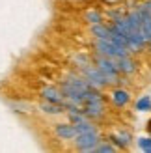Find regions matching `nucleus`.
Masks as SVG:
<instances>
[{
  "label": "nucleus",
  "mask_w": 151,
  "mask_h": 153,
  "mask_svg": "<svg viewBox=\"0 0 151 153\" xmlns=\"http://www.w3.org/2000/svg\"><path fill=\"white\" fill-rule=\"evenodd\" d=\"M95 65L101 69V73L104 75L108 84H116L119 80V69H118V62L116 58H108V56H101L97 54L95 58Z\"/></svg>",
  "instance_id": "f257e3e1"
},
{
  "label": "nucleus",
  "mask_w": 151,
  "mask_h": 153,
  "mask_svg": "<svg viewBox=\"0 0 151 153\" xmlns=\"http://www.w3.org/2000/svg\"><path fill=\"white\" fill-rule=\"evenodd\" d=\"M93 49H95L97 54H101V56H108V58H119V56H127V54H131V51H129V49L119 47V45L112 43L110 39H95Z\"/></svg>",
  "instance_id": "f03ea898"
},
{
  "label": "nucleus",
  "mask_w": 151,
  "mask_h": 153,
  "mask_svg": "<svg viewBox=\"0 0 151 153\" xmlns=\"http://www.w3.org/2000/svg\"><path fill=\"white\" fill-rule=\"evenodd\" d=\"M101 142V136H99V131H88V133H80L75 136V146H77L78 151H84V153H90V151H95V146Z\"/></svg>",
  "instance_id": "7ed1b4c3"
},
{
  "label": "nucleus",
  "mask_w": 151,
  "mask_h": 153,
  "mask_svg": "<svg viewBox=\"0 0 151 153\" xmlns=\"http://www.w3.org/2000/svg\"><path fill=\"white\" fill-rule=\"evenodd\" d=\"M82 75H84V79L88 80V84L92 88H95V90H103L104 86H107V79H104V75L101 73V69L97 65H86V67H82Z\"/></svg>",
  "instance_id": "20e7f679"
},
{
  "label": "nucleus",
  "mask_w": 151,
  "mask_h": 153,
  "mask_svg": "<svg viewBox=\"0 0 151 153\" xmlns=\"http://www.w3.org/2000/svg\"><path fill=\"white\" fill-rule=\"evenodd\" d=\"M84 114L90 120H99L104 114V101L103 99H92V101H84Z\"/></svg>",
  "instance_id": "39448f33"
},
{
  "label": "nucleus",
  "mask_w": 151,
  "mask_h": 153,
  "mask_svg": "<svg viewBox=\"0 0 151 153\" xmlns=\"http://www.w3.org/2000/svg\"><path fill=\"white\" fill-rule=\"evenodd\" d=\"M54 133H56L58 138H62V140H75L77 129H75V123H56Z\"/></svg>",
  "instance_id": "423d86ee"
},
{
  "label": "nucleus",
  "mask_w": 151,
  "mask_h": 153,
  "mask_svg": "<svg viewBox=\"0 0 151 153\" xmlns=\"http://www.w3.org/2000/svg\"><path fill=\"white\" fill-rule=\"evenodd\" d=\"M116 62H118V69L119 73H125V75H131L136 71V62L131 58V54H127V56H119L116 58Z\"/></svg>",
  "instance_id": "0eeeda50"
},
{
  "label": "nucleus",
  "mask_w": 151,
  "mask_h": 153,
  "mask_svg": "<svg viewBox=\"0 0 151 153\" xmlns=\"http://www.w3.org/2000/svg\"><path fill=\"white\" fill-rule=\"evenodd\" d=\"M39 108L45 114H49V116H60V114L65 112L62 103H52V101H47V99H43V101L39 103Z\"/></svg>",
  "instance_id": "6e6552de"
},
{
  "label": "nucleus",
  "mask_w": 151,
  "mask_h": 153,
  "mask_svg": "<svg viewBox=\"0 0 151 153\" xmlns=\"http://www.w3.org/2000/svg\"><path fill=\"white\" fill-rule=\"evenodd\" d=\"M41 97L47 99V101H52V103H62V101H64L62 90L56 88V86H45V88L41 90Z\"/></svg>",
  "instance_id": "1a4fd4ad"
},
{
  "label": "nucleus",
  "mask_w": 151,
  "mask_h": 153,
  "mask_svg": "<svg viewBox=\"0 0 151 153\" xmlns=\"http://www.w3.org/2000/svg\"><path fill=\"white\" fill-rule=\"evenodd\" d=\"M110 97H112V103H114L116 106H125L131 101V95H129L127 90H114L110 94Z\"/></svg>",
  "instance_id": "9d476101"
},
{
  "label": "nucleus",
  "mask_w": 151,
  "mask_h": 153,
  "mask_svg": "<svg viewBox=\"0 0 151 153\" xmlns=\"http://www.w3.org/2000/svg\"><path fill=\"white\" fill-rule=\"evenodd\" d=\"M92 34L95 36V39H108L110 37V26H104L103 22H97V25H92Z\"/></svg>",
  "instance_id": "9b49d317"
},
{
  "label": "nucleus",
  "mask_w": 151,
  "mask_h": 153,
  "mask_svg": "<svg viewBox=\"0 0 151 153\" xmlns=\"http://www.w3.org/2000/svg\"><path fill=\"white\" fill-rule=\"evenodd\" d=\"M110 142H114L118 148H127V146H129V142H131V133H127V131L116 133V134L110 136Z\"/></svg>",
  "instance_id": "f8f14e48"
},
{
  "label": "nucleus",
  "mask_w": 151,
  "mask_h": 153,
  "mask_svg": "<svg viewBox=\"0 0 151 153\" xmlns=\"http://www.w3.org/2000/svg\"><path fill=\"white\" fill-rule=\"evenodd\" d=\"M144 13V11H142ZM142 36H144V39L149 43L151 41V15H146L144 13V17H142Z\"/></svg>",
  "instance_id": "ddd939ff"
},
{
  "label": "nucleus",
  "mask_w": 151,
  "mask_h": 153,
  "mask_svg": "<svg viewBox=\"0 0 151 153\" xmlns=\"http://www.w3.org/2000/svg\"><path fill=\"white\" fill-rule=\"evenodd\" d=\"M84 19L90 22V25H97V22H103V15H101V11H97V10H90V11H86Z\"/></svg>",
  "instance_id": "4468645a"
},
{
  "label": "nucleus",
  "mask_w": 151,
  "mask_h": 153,
  "mask_svg": "<svg viewBox=\"0 0 151 153\" xmlns=\"http://www.w3.org/2000/svg\"><path fill=\"white\" fill-rule=\"evenodd\" d=\"M136 110L138 112H147V110H151V97L149 95H144V97L138 99V101H136Z\"/></svg>",
  "instance_id": "2eb2a0df"
},
{
  "label": "nucleus",
  "mask_w": 151,
  "mask_h": 153,
  "mask_svg": "<svg viewBox=\"0 0 151 153\" xmlns=\"http://www.w3.org/2000/svg\"><path fill=\"white\" fill-rule=\"evenodd\" d=\"M95 151H99V153H112V151H116V146H112V144L101 140V142L95 146Z\"/></svg>",
  "instance_id": "dca6fc26"
},
{
  "label": "nucleus",
  "mask_w": 151,
  "mask_h": 153,
  "mask_svg": "<svg viewBox=\"0 0 151 153\" xmlns=\"http://www.w3.org/2000/svg\"><path fill=\"white\" fill-rule=\"evenodd\" d=\"M138 148L146 153H151V136H142V138H138Z\"/></svg>",
  "instance_id": "f3484780"
},
{
  "label": "nucleus",
  "mask_w": 151,
  "mask_h": 153,
  "mask_svg": "<svg viewBox=\"0 0 151 153\" xmlns=\"http://www.w3.org/2000/svg\"><path fill=\"white\" fill-rule=\"evenodd\" d=\"M140 10L144 11L146 15H151V0H146V2L140 4Z\"/></svg>",
  "instance_id": "a211bd4d"
},
{
  "label": "nucleus",
  "mask_w": 151,
  "mask_h": 153,
  "mask_svg": "<svg viewBox=\"0 0 151 153\" xmlns=\"http://www.w3.org/2000/svg\"><path fill=\"white\" fill-rule=\"evenodd\" d=\"M149 133H151V120H149Z\"/></svg>",
  "instance_id": "6ab92c4d"
},
{
  "label": "nucleus",
  "mask_w": 151,
  "mask_h": 153,
  "mask_svg": "<svg viewBox=\"0 0 151 153\" xmlns=\"http://www.w3.org/2000/svg\"><path fill=\"white\" fill-rule=\"evenodd\" d=\"M147 45H149V47H151V41H149V43H147Z\"/></svg>",
  "instance_id": "aec40b11"
}]
</instances>
